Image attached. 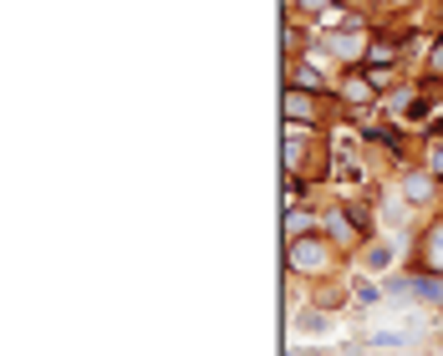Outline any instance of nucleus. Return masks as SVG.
<instances>
[{"instance_id": "nucleus-1", "label": "nucleus", "mask_w": 443, "mask_h": 356, "mask_svg": "<svg viewBox=\"0 0 443 356\" xmlns=\"http://www.w3.org/2000/svg\"><path fill=\"white\" fill-rule=\"evenodd\" d=\"M296 326H301V331H321V326H327V315H316V311H311V315H296Z\"/></svg>"}]
</instances>
